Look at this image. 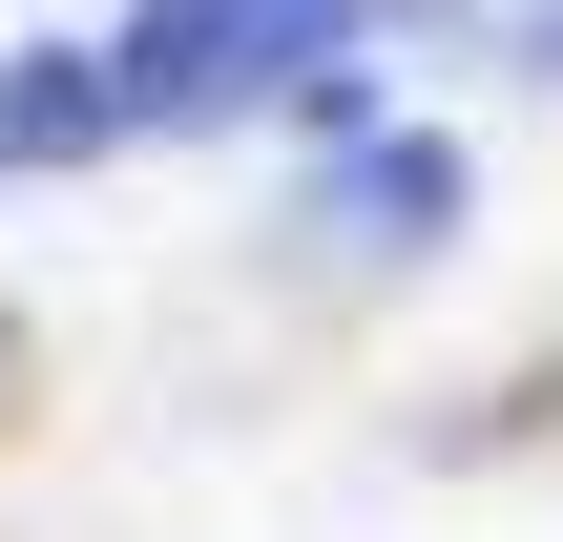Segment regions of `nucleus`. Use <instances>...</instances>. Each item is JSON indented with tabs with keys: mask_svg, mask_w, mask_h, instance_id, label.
Here are the masks:
<instances>
[{
	"mask_svg": "<svg viewBox=\"0 0 563 542\" xmlns=\"http://www.w3.org/2000/svg\"><path fill=\"white\" fill-rule=\"evenodd\" d=\"M125 125H251L292 104L313 146L376 125V0H125Z\"/></svg>",
	"mask_w": 563,
	"mask_h": 542,
	"instance_id": "1",
	"label": "nucleus"
},
{
	"mask_svg": "<svg viewBox=\"0 0 563 542\" xmlns=\"http://www.w3.org/2000/svg\"><path fill=\"white\" fill-rule=\"evenodd\" d=\"M104 125H125V63H104V42H21V63H0V188H21V167H84Z\"/></svg>",
	"mask_w": 563,
	"mask_h": 542,
	"instance_id": "3",
	"label": "nucleus"
},
{
	"mask_svg": "<svg viewBox=\"0 0 563 542\" xmlns=\"http://www.w3.org/2000/svg\"><path fill=\"white\" fill-rule=\"evenodd\" d=\"M522 84H563V0H522Z\"/></svg>",
	"mask_w": 563,
	"mask_h": 542,
	"instance_id": "4",
	"label": "nucleus"
},
{
	"mask_svg": "<svg viewBox=\"0 0 563 542\" xmlns=\"http://www.w3.org/2000/svg\"><path fill=\"white\" fill-rule=\"evenodd\" d=\"M334 230H355V251H439V230H460V146H439V125H355V146H334Z\"/></svg>",
	"mask_w": 563,
	"mask_h": 542,
	"instance_id": "2",
	"label": "nucleus"
}]
</instances>
